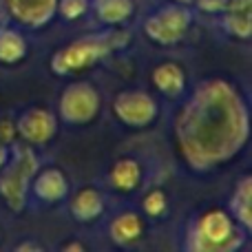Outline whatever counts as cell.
Masks as SVG:
<instances>
[{"label":"cell","instance_id":"obj_1","mask_svg":"<svg viewBox=\"0 0 252 252\" xmlns=\"http://www.w3.org/2000/svg\"><path fill=\"white\" fill-rule=\"evenodd\" d=\"M248 135V106L235 84L223 78L199 84L175 120L179 155L199 173L228 164L246 148Z\"/></svg>","mask_w":252,"mask_h":252},{"label":"cell","instance_id":"obj_2","mask_svg":"<svg viewBox=\"0 0 252 252\" xmlns=\"http://www.w3.org/2000/svg\"><path fill=\"white\" fill-rule=\"evenodd\" d=\"M128 35L124 31H118L113 27V31L106 33H93V35H82L75 42L66 44L64 49L53 53L51 62V71L56 75H71V73H80L87 71L91 66H95L97 62H102L111 51L124 47Z\"/></svg>","mask_w":252,"mask_h":252},{"label":"cell","instance_id":"obj_3","mask_svg":"<svg viewBox=\"0 0 252 252\" xmlns=\"http://www.w3.org/2000/svg\"><path fill=\"white\" fill-rule=\"evenodd\" d=\"M248 230L239 226L221 208H210L199 215L190 232L188 248L195 252H232L244 246Z\"/></svg>","mask_w":252,"mask_h":252},{"label":"cell","instance_id":"obj_4","mask_svg":"<svg viewBox=\"0 0 252 252\" xmlns=\"http://www.w3.org/2000/svg\"><path fill=\"white\" fill-rule=\"evenodd\" d=\"M38 157L29 146H22L9 157L0 170V197L9 210L20 213L27 206V195L31 188V179L38 173Z\"/></svg>","mask_w":252,"mask_h":252},{"label":"cell","instance_id":"obj_5","mask_svg":"<svg viewBox=\"0 0 252 252\" xmlns=\"http://www.w3.org/2000/svg\"><path fill=\"white\" fill-rule=\"evenodd\" d=\"M190 22L192 13L188 4H164L144 20V33L151 42L159 44V47H173L188 33Z\"/></svg>","mask_w":252,"mask_h":252},{"label":"cell","instance_id":"obj_6","mask_svg":"<svg viewBox=\"0 0 252 252\" xmlns=\"http://www.w3.org/2000/svg\"><path fill=\"white\" fill-rule=\"evenodd\" d=\"M100 109H102L100 91L91 82H84V80L69 84L62 91L60 100H58L60 118L66 124H73V126L91 124L100 115Z\"/></svg>","mask_w":252,"mask_h":252},{"label":"cell","instance_id":"obj_7","mask_svg":"<svg viewBox=\"0 0 252 252\" xmlns=\"http://www.w3.org/2000/svg\"><path fill=\"white\" fill-rule=\"evenodd\" d=\"M113 113L128 128H146L157 120L159 106L151 93L142 89H126L115 95Z\"/></svg>","mask_w":252,"mask_h":252},{"label":"cell","instance_id":"obj_8","mask_svg":"<svg viewBox=\"0 0 252 252\" xmlns=\"http://www.w3.org/2000/svg\"><path fill=\"white\" fill-rule=\"evenodd\" d=\"M16 133L31 146H44L58 133V115L44 106H31L16 120Z\"/></svg>","mask_w":252,"mask_h":252},{"label":"cell","instance_id":"obj_9","mask_svg":"<svg viewBox=\"0 0 252 252\" xmlns=\"http://www.w3.org/2000/svg\"><path fill=\"white\" fill-rule=\"evenodd\" d=\"M13 20L27 29H40L49 25L58 13V0H4Z\"/></svg>","mask_w":252,"mask_h":252},{"label":"cell","instance_id":"obj_10","mask_svg":"<svg viewBox=\"0 0 252 252\" xmlns=\"http://www.w3.org/2000/svg\"><path fill=\"white\" fill-rule=\"evenodd\" d=\"M31 188H33V195L38 197L44 204H58L69 195V179L56 166H49V168H38V173L31 179Z\"/></svg>","mask_w":252,"mask_h":252},{"label":"cell","instance_id":"obj_11","mask_svg":"<svg viewBox=\"0 0 252 252\" xmlns=\"http://www.w3.org/2000/svg\"><path fill=\"white\" fill-rule=\"evenodd\" d=\"M153 84L168 100H177L186 91V71L177 62H161L153 69Z\"/></svg>","mask_w":252,"mask_h":252},{"label":"cell","instance_id":"obj_12","mask_svg":"<svg viewBox=\"0 0 252 252\" xmlns=\"http://www.w3.org/2000/svg\"><path fill=\"white\" fill-rule=\"evenodd\" d=\"M104 208H106V204H104L102 192L91 186L78 190L69 204L71 215H73V219L80 223H91V221H95V219H100Z\"/></svg>","mask_w":252,"mask_h":252},{"label":"cell","instance_id":"obj_13","mask_svg":"<svg viewBox=\"0 0 252 252\" xmlns=\"http://www.w3.org/2000/svg\"><path fill=\"white\" fill-rule=\"evenodd\" d=\"M252 0H228L226 16H223V27L226 31L237 40H250L252 35Z\"/></svg>","mask_w":252,"mask_h":252},{"label":"cell","instance_id":"obj_14","mask_svg":"<svg viewBox=\"0 0 252 252\" xmlns=\"http://www.w3.org/2000/svg\"><path fill=\"white\" fill-rule=\"evenodd\" d=\"M142 177H144V168L135 157H122V159H118L109 175L113 188L120 192L137 190L139 184H142Z\"/></svg>","mask_w":252,"mask_h":252},{"label":"cell","instance_id":"obj_15","mask_svg":"<svg viewBox=\"0 0 252 252\" xmlns=\"http://www.w3.org/2000/svg\"><path fill=\"white\" fill-rule=\"evenodd\" d=\"M109 232L118 246H133L144 237V219L137 213H122L111 221Z\"/></svg>","mask_w":252,"mask_h":252},{"label":"cell","instance_id":"obj_16","mask_svg":"<svg viewBox=\"0 0 252 252\" xmlns=\"http://www.w3.org/2000/svg\"><path fill=\"white\" fill-rule=\"evenodd\" d=\"M230 210L232 219L239 223L244 230H252V179L250 175H246L239 184H237L235 192L230 199Z\"/></svg>","mask_w":252,"mask_h":252},{"label":"cell","instance_id":"obj_17","mask_svg":"<svg viewBox=\"0 0 252 252\" xmlns=\"http://www.w3.org/2000/svg\"><path fill=\"white\" fill-rule=\"evenodd\" d=\"M93 9L97 20L106 27H122L135 11L133 0H93Z\"/></svg>","mask_w":252,"mask_h":252},{"label":"cell","instance_id":"obj_18","mask_svg":"<svg viewBox=\"0 0 252 252\" xmlns=\"http://www.w3.org/2000/svg\"><path fill=\"white\" fill-rule=\"evenodd\" d=\"M27 40L20 31L2 29L0 31V64H18L27 58Z\"/></svg>","mask_w":252,"mask_h":252},{"label":"cell","instance_id":"obj_19","mask_svg":"<svg viewBox=\"0 0 252 252\" xmlns=\"http://www.w3.org/2000/svg\"><path fill=\"white\" fill-rule=\"evenodd\" d=\"M144 213L148 215V217L153 219H159L161 215L168 210V195H166L164 190H159V188H155V190H151L146 197H144Z\"/></svg>","mask_w":252,"mask_h":252},{"label":"cell","instance_id":"obj_20","mask_svg":"<svg viewBox=\"0 0 252 252\" xmlns=\"http://www.w3.org/2000/svg\"><path fill=\"white\" fill-rule=\"evenodd\" d=\"M89 0H58V13L64 20H78L87 13Z\"/></svg>","mask_w":252,"mask_h":252},{"label":"cell","instance_id":"obj_21","mask_svg":"<svg viewBox=\"0 0 252 252\" xmlns=\"http://www.w3.org/2000/svg\"><path fill=\"white\" fill-rule=\"evenodd\" d=\"M195 4L204 13H223L228 7V0H195Z\"/></svg>","mask_w":252,"mask_h":252},{"label":"cell","instance_id":"obj_22","mask_svg":"<svg viewBox=\"0 0 252 252\" xmlns=\"http://www.w3.org/2000/svg\"><path fill=\"white\" fill-rule=\"evenodd\" d=\"M16 250H18V252H25V250L42 252V246H38V244H31V241H27V244H20V246H16Z\"/></svg>","mask_w":252,"mask_h":252},{"label":"cell","instance_id":"obj_23","mask_svg":"<svg viewBox=\"0 0 252 252\" xmlns=\"http://www.w3.org/2000/svg\"><path fill=\"white\" fill-rule=\"evenodd\" d=\"M9 159V146L4 142H0V170H2V166L7 164Z\"/></svg>","mask_w":252,"mask_h":252},{"label":"cell","instance_id":"obj_24","mask_svg":"<svg viewBox=\"0 0 252 252\" xmlns=\"http://www.w3.org/2000/svg\"><path fill=\"white\" fill-rule=\"evenodd\" d=\"M62 250H66V252H71V250L82 252V250H84V246L80 244V241H71V244H64V246H62Z\"/></svg>","mask_w":252,"mask_h":252},{"label":"cell","instance_id":"obj_25","mask_svg":"<svg viewBox=\"0 0 252 252\" xmlns=\"http://www.w3.org/2000/svg\"><path fill=\"white\" fill-rule=\"evenodd\" d=\"M173 2H179V4H192L195 0H173Z\"/></svg>","mask_w":252,"mask_h":252}]
</instances>
